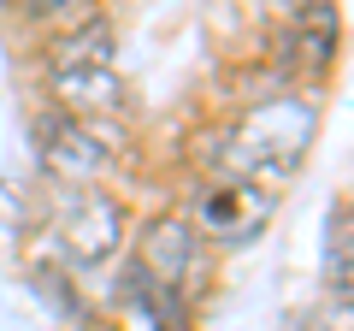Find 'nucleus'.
Returning <instances> with one entry per match:
<instances>
[{
  "instance_id": "f257e3e1",
  "label": "nucleus",
  "mask_w": 354,
  "mask_h": 331,
  "mask_svg": "<svg viewBox=\"0 0 354 331\" xmlns=\"http://www.w3.org/2000/svg\"><path fill=\"white\" fill-rule=\"evenodd\" d=\"M130 202L113 190V184H88V190H53L48 207V231L36 242H48V255L59 260L71 278H88V272H106L124 260L130 249Z\"/></svg>"
},
{
  "instance_id": "f03ea898",
  "label": "nucleus",
  "mask_w": 354,
  "mask_h": 331,
  "mask_svg": "<svg viewBox=\"0 0 354 331\" xmlns=\"http://www.w3.org/2000/svg\"><path fill=\"white\" fill-rule=\"evenodd\" d=\"M130 260L148 272L160 290L183 296V302H207L218 290V255L207 249V237L183 219V207H153L130 225Z\"/></svg>"
},
{
  "instance_id": "7ed1b4c3",
  "label": "nucleus",
  "mask_w": 354,
  "mask_h": 331,
  "mask_svg": "<svg viewBox=\"0 0 354 331\" xmlns=\"http://www.w3.org/2000/svg\"><path fill=\"white\" fill-rule=\"evenodd\" d=\"M177 207H183V219L207 237V249L225 260V255L254 249V242L272 231L283 195L266 190V184H248V178H195L189 195H183Z\"/></svg>"
},
{
  "instance_id": "20e7f679",
  "label": "nucleus",
  "mask_w": 354,
  "mask_h": 331,
  "mask_svg": "<svg viewBox=\"0 0 354 331\" xmlns=\"http://www.w3.org/2000/svg\"><path fill=\"white\" fill-rule=\"evenodd\" d=\"M30 142H36V166L48 190H88V184H106L118 172V154L101 142L95 125H77V118L53 113L36 101L30 113Z\"/></svg>"
},
{
  "instance_id": "39448f33",
  "label": "nucleus",
  "mask_w": 354,
  "mask_h": 331,
  "mask_svg": "<svg viewBox=\"0 0 354 331\" xmlns=\"http://www.w3.org/2000/svg\"><path fill=\"white\" fill-rule=\"evenodd\" d=\"M36 101L77 125H130L136 118V89L118 65H41Z\"/></svg>"
},
{
  "instance_id": "423d86ee",
  "label": "nucleus",
  "mask_w": 354,
  "mask_h": 331,
  "mask_svg": "<svg viewBox=\"0 0 354 331\" xmlns=\"http://www.w3.org/2000/svg\"><path fill=\"white\" fill-rule=\"evenodd\" d=\"M41 65H118V24L106 6L41 36Z\"/></svg>"
},
{
  "instance_id": "0eeeda50",
  "label": "nucleus",
  "mask_w": 354,
  "mask_h": 331,
  "mask_svg": "<svg viewBox=\"0 0 354 331\" xmlns=\"http://www.w3.org/2000/svg\"><path fill=\"white\" fill-rule=\"evenodd\" d=\"M95 6H106V0H6V12L18 18V24H30L36 36H48V30L71 24V18L95 12Z\"/></svg>"
},
{
  "instance_id": "6e6552de",
  "label": "nucleus",
  "mask_w": 354,
  "mask_h": 331,
  "mask_svg": "<svg viewBox=\"0 0 354 331\" xmlns=\"http://www.w3.org/2000/svg\"><path fill=\"white\" fill-rule=\"evenodd\" d=\"M142 325H148V331H195V302L160 290V302H153V314L142 319Z\"/></svg>"
},
{
  "instance_id": "1a4fd4ad",
  "label": "nucleus",
  "mask_w": 354,
  "mask_h": 331,
  "mask_svg": "<svg viewBox=\"0 0 354 331\" xmlns=\"http://www.w3.org/2000/svg\"><path fill=\"white\" fill-rule=\"evenodd\" d=\"M260 6L272 18H290V12H301V6H313V0H260Z\"/></svg>"
}]
</instances>
